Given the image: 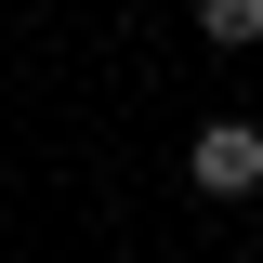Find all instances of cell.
<instances>
[{
	"label": "cell",
	"instance_id": "cell-2",
	"mask_svg": "<svg viewBox=\"0 0 263 263\" xmlns=\"http://www.w3.org/2000/svg\"><path fill=\"white\" fill-rule=\"evenodd\" d=\"M197 40L211 53H263V0H197Z\"/></svg>",
	"mask_w": 263,
	"mask_h": 263
},
{
	"label": "cell",
	"instance_id": "cell-1",
	"mask_svg": "<svg viewBox=\"0 0 263 263\" xmlns=\"http://www.w3.org/2000/svg\"><path fill=\"white\" fill-rule=\"evenodd\" d=\"M184 184L211 197V211L263 197V119H237V105H224V119H197V132H184Z\"/></svg>",
	"mask_w": 263,
	"mask_h": 263
}]
</instances>
